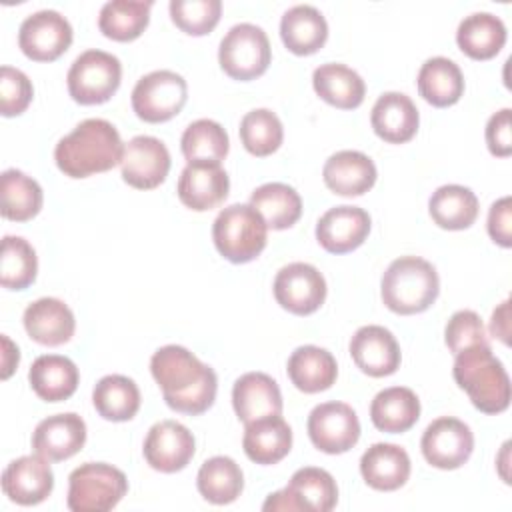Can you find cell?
<instances>
[{
  "instance_id": "obj_33",
  "label": "cell",
  "mask_w": 512,
  "mask_h": 512,
  "mask_svg": "<svg viewBox=\"0 0 512 512\" xmlns=\"http://www.w3.org/2000/svg\"><path fill=\"white\" fill-rule=\"evenodd\" d=\"M420 418V400L406 386H392L380 390L370 404L372 424L388 434L410 430Z\"/></svg>"
},
{
  "instance_id": "obj_19",
  "label": "cell",
  "mask_w": 512,
  "mask_h": 512,
  "mask_svg": "<svg viewBox=\"0 0 512 512\" xmlns=\"http://www.w3.org/2000/svg\"><path fill=\"white\" fill-rule=\"evenodd\" d=\"M370 232V216L360 206H334L316 222V240L330 254L356 250Z\"/></svg>"
},
{
  "instance_id": "obj_47",
  "label": "cell",
  "mask_w": 512,
  "mask_h": 512,
  "mask_svg": "<svg viewBox=\"0 0 512 512\" xmlns=\"http://www.w3.org/2000/svg\"><path fill=\"white\" fill-rule=\"evenodd\" d=\"M486 144H488V150L498 158H506L512 154L510 108H502L490 116L486 124Z\"/></svg>"
},
{
  "instance_id": "obj_35",
  "label": "cell",
  "mask_w": 512,
  "mask_h": 512,
  "mask_svg": "<svg viewBox=\"0 0 512 512\" xmlns=\"http://www.w3.org/2000/svg\"><path fill=\"white\" fill-rule=\"evenodd\" d=\"M428 212L444 230L470 228L478 218L476 194L460 184H444L432 192L428 200Z\"/></svg>"
},
{
  "instance_id": "obj_13",
  "label": "cell",
  "mask_w": 512,
  "mask_h": 512,
  "mask_svg": "<svg viewBox=\"0 0 512 512\" xmlns=\"http://www.w3.org/2000/svg\"><path fill=\"white\" fill-rule=\"evenodd\" d=\"M72 44V26L56 10H38L24 18L18 30V46L34 62H52Z\"/></svg>"
},
{
  "instance_id": "obj_36",
  "label": "cell",
  "mask_w": 512,
  "mask_h": 512,
  "mask_svg": "<svg viewBox=\"0 0 512 512\" xmlns=\"http://www.w3.org/2000/svg\"><path fill=\"white\" fill-rule=\"evenodd\" d=\"M250 206L264 218L272 230H286L302 216L300 194L282 182H268L258 186L250 196Z\"/></svg>"
},
{
  "instance_id": "obj_24",
  "label": "cell",
  "mask_w": 512,
  "mask_h": 512,
  "mask_svg": "<svg viewBox=\"0 0 512 512\" xmlns=\"http://www.w3.org/2000/svg\"><path fill=\"white\" fill-rule=\"evenodd\" d=\"M24 328L28 336L42 346L66 344L76 330L72 310L58 298H38L24 310Z\"/></svg>"
},
{
  "instance_id": "obj_21",
  "label": "cell",
  "mask_w": 512,
  "mask_h": 512,
  "mask_svg": "<svg viewBox=\"0 0 512 512\" xmlns=\"http://www.w3.org/2000/svg\"><path fill=\"white\" fill-rule=\"evenodd\" d=\"M86 442V422L74 414H54L38 422L32 434V448L48 462H62L82 450Z\"/></svg>"
},
{
  "instance_id": "obj_29",
  "label": "cell",
  "mask_w": 512,
  "mask_h": 512,
  "mask_svg": "<svg viewBox=\"0 0 512 512\" xmlns=\"http://www.w3.org/2000/svg\"><path fill=\"white\" fill-rule=\"evenodd\" d=\"M290 382L306 394L328 390L338 376V364L326 348L320 346H298L286 364Z\"/></svg>"
},
{
  "instance_id": "obj_30",
  "label": "cell",
  "mask_w": 512,
  "mask_h": 512,
  "mask_svg": "<svg viewBox=\"0 0 512 512\" xmlns=\"http://www.w3.org/2000/svg\"><path fill=\"white\" fill-rule=\"evenodd\" d=\"M28 380L36 396L44 402H62L76 392L80 374L70 358L44 354L32 362Z\"/></svg>"
},
{
  "instance_id": "obj_44",
  "label": "cell",
  "mask_w": 512,
  "mask_h": 512,
  "mask_svg": "<svg viewBox=\"0 0 512 512\" xmlns=\"http://www.w3.org/2000/svg\"><path fill=\"white\" fill-rule=\"evenodd\" d=\"M222 14L220 0H172V22L190 36H204L216 28Z\"/></svg>"
},
{
  "instance_id": "obj_48",
  "label": "cell",
  "mask_w": 512,
  "mask_h": 512,
  "mask_svg": "<svg viewBox=\"0 0 512 512\" xmlns=\"http://www.w3.org/2000/svg\"><path fill=\"white\" fill-rule=\"evenodd\" d=\"M488 234L502 248L512 246V198L504 196L490 206L488 212Z\"/></svg>"
},
{
  "instance_id": "obj_45",
  "label": "cell",
  "mask_w": 512,
  "mask_h": 512,
  "mask_svg": "<svg viewBox=\"0 0 512 512\" xmlns=\"http://www.w3.org/2000/svg\"><path fill=\"white\" fill-rule=\"evenodd\" d=\"M444 340L448 350L456 356L458 352L472 348V346H482L490 344L486 328L480 320V316L474 310H458L450 316L446 330H444Z\"/></svg>"
},
{
  "instance_id": "obj_2",
  "label": "cell",
  "mask_w": 512,
  "mask_h": 512,
  "mask_svg": "<svg viewBox=\"0 0 512 512\" xmlns=\"http://www.w3.org/2000/svg\"><path fill=\"white\" fill-rule=\"evenodd\" d=\"M124 144L114 128L104 118L82 120L70 134L58 140L54 160L60 172L70 178H88L108 172L122 162Z\"/></svg>"
},
{
  "instance_id": "obj_31",
  "label": "cell",
  "mask_w": 512,
  "mask_h": 512,
  "mask_svg": "<svg viewBox=\"0 0 512 512\" xmlns=\"http://www.w3.org/2000/svg\"><path fill=\"white\" fill-rule=\"evenodd\" d=\"M312 86L324 102L340 110L358 108L364 102L366 94V84L362 76L346 64L338 62L318 66L312 74Z\"/></svg>"
},
{
  "instance_id": "obj_49",
  "label": "cell",
  "mask_w": 512,
  "mask_h": 512,
  "mask_svg": "<svg viewBox=\"0 0 512 512\" xmlns=\"http://www.w3.org/2000/svg\"><path fill=\"white\" fill-rule=\"evenodd\" d=\"M490 332L502 344H510V300H504L494 312L490 320Z\"/></svg>"
},
{
  "instance_id": "obj_4",
  "label": "cell",
  "mask_w": 512,
  "mask_h": 512,
  "mask_svg": "<svg viewBox=\"0 0 512 512\" xmlns=\"http://www.w3.org/2000/svg\"><path fill=\"white\" fill-rule=\"evenodd\" d=\"M440 292L436 268L418 256H400L386 268L380 294L388 310L410 316L428 310Z\"/></svg>"
},
{
  "instance_id": "obj_10",
  "label": "cell",
  "mask_w": 512,
  "mask_h": 512,
  "mask_svg": "<svg viewBox=\"0 0 512 512\" xmlns=\"http://www.w3.org/2000/svg\"><path fill=\"white\" fill-rule=\"evenodd\" d=\"M188 100L186 80L172 70L142 76L132 90V108L144 122L158 124L174 118Z\"/></svg>"
},
{
  "instance_id": "obj_18",
  "label": "cell",
  "mask_w": 512,
  "mask_h": 512,
  "mask_svg": "<svg viewBox=\"0 0 512 512\" xmlns=\"http://www.w3.org/2000/svg\"><path fill=\"white\" fill-rule=\"evenodd\" d=\"M230 190V178L220 164L190 162L178 178V198L184 206L196 212H206L220 206Z\"/></svg>"
},
{
  "instance_id": "obj_22",
  "label": "cell",
  "mask_w": 512,
  "mask_h": 512,
  "mask_svg": "<svg viewBox=\"0 0 512 512\" xmlns=\"http://www.w3.org/2000/svg\"><path fill=\"white\" fill-rule=\"evenodd\" d=\"M232 406L240 422L250 424L282 414V394L276 380L264 372H246L232 386Z\"/></svg>"
},
{
  "instance_id": "obj_25",
  "label": "cell",
  "mask_w": 512,
  "mask_h": 512,
  "mask_svg": "<svg viewBox=\"0 0 512 512\" xmlns=\"http://www.w3.org/2000/svg\"><path fill=\"white\" fill-rule=\"evenodd\" d=\"M376 176V164L358 150H340L322 168L324 184L338 196H362L374 186Z\"/></svg>"
},
{
  "instance_id": "obj_14",
  "label": "cell",
  "mask_w": 512,
  "mask_h": 512,
  "mask_svg": "<svg viewBox=\"0 0 512 512\" xmlns=\"http://www.w3.org/2000/svg\"><path fill=\"white\" fill-rule=\"evenodd\" d=\"M310 442L326 454H344L360 438V422L346 402L318 404L308 416Z\"/></svg>"
},
{
  "instance_id": "obj_11",
  "label": "cell",
  "mask_w": 512,
  "mask_h": 512,
  "mask_svg": "<svg viewBox=\"0 0 512 512\" xmlns=\"http://www.w3.org/2000/svg\"><path fill=\"white\" fill-rule=\"evenodd\" d=\"M272 290L276 302L296 316L316 312L326 300V280L322 272L306 262L282 266L274 278Z\"/></svg>"
},
{
  "instance_id": "obj_26",
  "label": "cell",
  "mask_w": 512,
  "mask_h": 512,
  "mask_svg": "<svg viewBox=\"0 0 512 512\" xmlns=\"http://www.w3.org/2000/svg\"><path fill=\"white\" fill-rule=\"evenodd\" d=\"M360 474L374 490H398L410 478V456L396 444L376 442L362 454Z\"/></svg>"
},
{
  "instance_id": "obj_42",
  "label": "cell",
  "mask_w": 512,
  "mask_h": 512,
  "mask_svg": "<svg viewBox=\"0 0 512 512\" xmlns=\"http://www.w3.org/2000/svg\"><path fill=\"white\" fill-rule=\"evenodd\" d=\"M36 250L22 236H4L0 254V284L8 290H24L36 280Z\"/></svg>"
},
{
  "instance_id": "obj_16",
  "label": "cell",
  "mask_w": 512,
  "mask_h": 512,
  "mask_svg": "<svg viewBox=\"0 0 512 512\" xmlns=\"http://www.w3.org/2000/svg\"><path fill=\"white\" fill-rule=\"evenodd\" d=\"M142 450L150 468L172 474L188 466L194 456L196 442L184 424L176 420H162L148 430Z\"/></svg>"
},
{
  "instance_id": "obj_9",
  "label": "cell",
  "mask_w": 512,
  "mask_h": 512,
  "mask_svg": "<svg viewBox=\"0 0 512 512\" xmlns=\"http://www.w3.org/2000/svg\"><path fill=\"white\" fill-rule=\"evenodd\" d=\"M338 502V486L324 468L304 466L296 470L288 486L274 492L262 504V510L282 512H330Z\"/></svg>"
},
{
  "instance_id": "obj_50",
  "label": "cell",
  "mask_w": 512,
  "mask_h": 512,
  "mask_svg": "<svg viewBox=\"0 0 512 512\" xmlns=\"http://www.w3.org/2000/svg\"><path fill=\"white\" fill-rule=\"evenodd\" d=\"M20 362V352H18V346L12 344V340L2 334V380L10 378V374L14 372V368L18 366Z\"/></svg>"
},
{
  "instance_id": "obj_37",
  "label": "cell",
  "mask_w": 512,
  "mask_h": 512,
  "mask_svg": "<svg viewBox=\"0 0 512 512\" xmlns=\"http://www.w3.org/2000/svg\"><path fill=\"white\" fill-rule=\"evenodd\" d=\"M92 402L104 420L126 422L132 420L140 408V390L128 376L108 374L96 382Z\"/></svg>"
},
{
  "instance_id": "obj_5",
  "label": "cell",
  "mask_w": 512,
  "mask_h": 512,
  "mask_svg": "<svg viewBox=\"0 0 512 512\" xmlns=\"http://www.w3.org/2000/svg\"><path fill=\"white\" fill-rule=\"evenodd\" d=\"M216 250L232 264H246L266 248L268 226L250 204H230L212 224Z\"/></svg>"
},
{
  "instance_id": "obj_43",
  "label": "cell",
  "mask_w": 512,
  "mask_h": 512,
  "mask_svg": "<svg viewBox=\"0 0 512 512\" xmlns=\"http://www.w3.org/2000/svg\"><path fill=\"white\" fill-rule=\"evenodd\" d=\"M240 140L252 156H270L280 148L284 140L282 122L268 108L250 110L240 120Z\"/></svg>"
},
{
  "instance_id": "obj_17",
  "label": "cell",
  "mask_w": 512,
  "mask_h": 512,
  "mask_svg": "<svg viewBox=\"0 0 512 512\" xmlns=\"http://www.w3.org/2000/svg\"><path fill=\"white\" fill-rule=\"evenodd\" d=\"M52 488V468L40 454L20 456L12 460L2 472L4 494L20 506H34L44 502L52 494Z\"/></svg>"
},
{
  "instance_id": "obj_1",
  "label": "cell",
  "mask_w": 512,
  "mask_h": 512,
  "mask_svg": "<svg viewBox=\"0 0 512 512\" xmlns=\"http://www.w3.org/2000/svg\"><path fill=\"white\" fill-rule=\"evenodd\" d=\"M150 372L162 390L164 402L176 412L196 416L216 400V372L184 346L168 344L158 348L152 354Z\"/></svg>"
},
{
  "instance_id": "obj_32",
  "label": "cell",
  "mask_w": 512,
  "mask_h": 512,
  "mask_svg": "<svg viewBox=\"0 0 512 512\" xmlns=\"http://www.w3.org/2000/svg\"><path fill=\"white\" fill-rule=\"evenodd\" d=\"M416 84L420 96L436 108L452 106L464 94V76L460 66L444 56L428 58L418 70Z\"/></svg>"
},
{
  "instance_id": "obj_39",
  "label": "cell",
  "mask_w": 512,
  "mask_h": 512,
  "mask_svg": "<svg viewBox=\"0 0 512 512\" xmlns=\"http://www.w3.org/2000/svg\"><path fill=\"white\" fill-rule=\"evenodd\" d=\"M0 198H2V216L14 222L32 220L40 212L44 202L40 184L16 168L2 172Z\"/></svg>"
},
{
  "instance_id": "obj_15",
  "label": "cell",
  "mask_w": 512,
  "mask_h": 512,
  "mask_svg": "<svg viewBox=\"0 0 512 512\" xmlns=\"http://www.w3.org/2000/svg\"><path fill=\"white\" fill-rule=\"evenodd\" d=\"M170 164V152L162 140L154 136H134L124 146L120 172L128 186L152 190L166 180Z\"/></svg>"
},
{
  "instance_id": "obj_38",
  "label": "cell",
  "mask_w": 512,
  "mask_h": 512,
  "mask_svg": "<svg viewBox=\"0 0 512 512\" xmlns=\"http://www.w3.org/2000/svg\"><path fill=\"white\" fill-rule=\"evenodd\" d=\"M150 0H110L98 16L100 32L116 42L136 40L150 22Z\"/></svg>"
},
{
  "instance_id": "obj_46",
  "label": "cell",
  "mask_w": 512,
  "mask_h": 512,
  "mask_svg": "<svg viewBox=\"0 0 512 512\" xmlns=\"http://www.w3.org/2000/svg\"><path fill=\"white\" fill-rule=\"evenodd\" d=\"M34 96L30 78L12 66L0 68V114L10 118L22 114Z\"/></svg>"
},
{
  "instance_id": "obj_20",
  "label": "cell",
  "mask_w": 512,
  "mask_h": 512,
  "mask_svg": "<svg viewBox=\"0 0 512 512\" xmlns=\"http://www.w3.org/2000/svg\"><path fill=\"white\" fill-rule=\"evenodd\" d=\"M350 356L354 364L368 376H390L400 366V346L394 334L378 324L362 326L350 340Z\"/></svg>"
},
{
  "instance_id": "obj_12",
  "label": "cell",
  "mask_w": 512,
  "mask_h": 512,
  "mask_svg": "<svg viewBox=\"0 0 512 512\" xmlns=\"http://www.w3.org/2000/svg\"><path fill=\"white\" fill-rule=\"evenodd\" d=\"M420 448L430 466L440 470H456L472 456L474 434L462 420L442 416L426 426Z\"/></svg>"
},
{
  "instance_id": "obj_40",
  "label": "cell",
  "mask_w": 512,
  "mask_h": 512,
  "mask_svg": "<svg viewBox=\"0 0 512 512\" xmlns=\"http://www.w3.org/2000/svg\"><path fill=\"white\" fill-rule=\"evenodd\" d=\"M196 486L204 500L222 506L234 502L240 496L244 488V474L232 458L212 456L200 466Z\"/></svg>"
},
{
  "instance_id": "obj_23",
  "label": "cell",
  "mask_w": 512,
  "mask_h": 512,
  "mask_svg": "<svg viewBox=\"0 0 512 512\" xmlns=\"http://www.w3.org/2000/svg\"><path fill=\"white\" fill-rule=\"evenodd\" d=\"M372 130L388 144H404L414 138L420 114L410 96L402 92H384L372 106Z\"/></svg>"
},
{
  "instance_id": "obj_8",
  "label": "cell",
  "mask_w": 512,
  "mask_h": 512,
  "mask_svg": "<svg viewBox=\"0 0 512 512\" xmlns=\"http://www.w3.org/2000/svg\"><path fill=\"white\" fill-rule=\"evenodd\" d=\"M272 60L270 40L266 32L250 22L232 26L220 40V68L234 80H254L262 76Z\"/></svg>"
},
{
  "instance_id": "obj_6",
  "label": "cell",
  "mask_w": 512,
  "mask_h": 512,
  "mask_svg": "<svg viewBox=\"0 0 512 512\" xmlns=\"http://www.w3.org/2000/svg\"><path fill=\"white\" fill-rule=\"evenodd\" d=\"M128 480L122 470L106 462H86L68 478L66 504L72 512L112 510L126 494Z\"/></svg>"
},
{
  "instance_id": "obj_27",
  "label": "cell",
  "mask_w": 512,
  "mask_h": 512,
  "mask_svg": "<svg viewBox=\"0 0 512 512\" xmlns=\"http://www.w3.org/2000/svg\"><path fill=\"white\" fill-rule=\"evenodd\" d=\"M280 38L296 56L318 52L328 40V22L322 12L310 4L288 8L280 20Z\"/></svg>"
},
{
  "instance_id": "obj_34",
  "label": "cell",
  "mask_w": 512,
  "mask_h": 512,
  "mask_svg": "<svg viewBox=\"0 0 512 512\" xmlns=\"http://www.w3.org/2000/svg\"><path fill=\"white\" fill-rule=\"evenodd\" d=\"M504 22L490 12H474L466 16L456 30L458 48L474 60L494 58L506 44Z\"/></svg>"
},
{
  "instance_id": "obj_7",
  "label": "cell",
  "mask_w": 512,
  "mask_h": 512,
  "mask_svg": "<svg viewBox=\"0 0 512 512\" xmlns=\"http://www.w3.org/2000/svg\"><path fill=\"white\" fill-rule=\"evenodd\" d=\"M122 80L120 60L104 50H86L70 66L66 74L68 92L82 106L102 104L110 100Z\"/></svg>"
},
{
  "instance_id": "obj_3",
  "label": "cell",
  "mask_w": 512,
  "mask_h": 512,
  "mask_svg": "<svg viewBox=\"0 0 512 512\" xmlns=\"http://www.w3.org/2000/svg\"><path fill=\"white\" fill-rule=\"evenodd\" d=\"M452 376L480 412L500 414L510 406V378L490 344L458 352Z\"/></svg>"
},
{
  "instance_id": "obj_41",
  "label": "cell",
  "mask_w": 512,
  "mask_h": 512,
  "mask_svg": "<svg viewBox=\"0 0 512 512\" xmlns=\"http://www.w3.org/2000/svg\"><path fill=\"white\" fill-rule=\"evenodd\" d=\"M180 148L186 158V162H214L220 164L228 150V134L226 130L210 118H200L184 130L180 138Z\"/></svg>"
},
{
  "instance_id": "obj_28",
  "label": "cell",
  "mask_w": 512,
  "mask_h": 512,
  "mask_svg": "<svg viewBox=\"0 0 512 512\" xmlns=\"http://www.w3.org/2000/svg\"><path fill=\"white\" fill-rule=\"evenodd\" d=\"M244 426L242 448L252 462L270 466L290 452L292 430L282 416H266Z\"/></svg>"
}]
</instances>
